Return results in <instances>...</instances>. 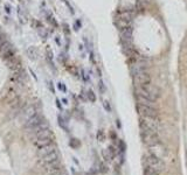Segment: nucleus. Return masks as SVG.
<instances>
[{
    "instance_id": "1",
    "label": "nucleus",
    "mask_w": 187,
    "mask_h": 175,
    "mask_svg": "<svg viewBox=\"0 0 187 175\" xmlns=\"http://www.w3.org/2000/svg\"><path fill=\"white\" fill-rule=\"evenodd\" d=\"M144 163H145V166L151 167V168L156 169L158 172H163L165 169V166H166L161 158L157 157L154 154H151V153H149L147 155L144 157Z\"/></svg>"
},
{
    "instance_id": "2",
    "label": "nucleus",
    "mask_w": 187,
    "mask_h": 175,
    "mask_svg": "<svg viewBox=\"0 0 187 175\" xmlns=\"http://www.w3.org/2000/svg\"><path fill=\"white\" fill-rule=\"evenodd\" d=\"M140 138L143 140V142L147 145L149 147L157 145L160 141L159 134L156 131H150V130H140Z\"/></svg>"
},
{
    "instance_id": "3",
    "label": "nucleus",
    "mask_w": 187,
    "mask_h": 175,
    "mask_svg": "<svg viewBox=\"0 0 187 175\" xmlns=\"http://www.w3.org/2000/svg\"><path fill=\"white\" fill-rule=\"evenodd\" d=\"M139 128H140V130H150V131H156V132H158V130H159V122H158V118H147V117H140Z\"/></svg>"
},
{
    "instance_id": "4",
    "label": "nucleus",
    "mask_w": 187,
    "mask_h": 175,
    "mask_svg": "<svg viewBox=\"0 0 187 175\" xmlns=\"http://www.w3.org/2000/svg\"><path fill=\"white\" fill-rule=\"evenodd\" d=\"M36 113H38V110H36V107H35L34 105H28V106L23 107L22 110L20 111L19 117H20V120H21V122H23V125H25V124L28 122L32 117H34Z\"/></svg>"
},
{
    "instance_id": "5",
    "label": "nucleus",
    "mask_w": 187,
    "mask_h": 175,
    "mask_svg": "<svg viewBox=\"0 0 187 175\" xmlns=\"http://www.w3.org/2000/svg\"><path fill=\"white\" fill-rule=\"evenodd\" d=\"M138 110H139L140 117H147V118H158L157 110L152 105H144L138 104Z\"/></svg>"
},
{
    "instance_id": "6",
    "label": "nucleus",
    "mask_w": 187,
    "mask_h": 175,
    "mask_svg": "<svg viewBox=\"0 0 187 175\" xmlns=\"http://www.w3.org/2000/svg\"><path fill=\"white\" fill-rule=\"evenodd\" d=\"M132 78H133V83L136 87H143V85H147V84L151 83V76L146 70L141 71L140 74H138Z\"/></svg>"
},
{
    "instance_id": "7",
    "label": "nucleus",
    "mask_w": 187,
    "mask_h": 175,
    "mask_svg": "<svg viewBox=\"0 0 187 175\" xmlns=\"http://www.w3.org/2000/svg\"><path fill=\"white\" fill-rule=\"evenodd\" d=\"M45 120V118H43V116L41 115V113H36L34 117H32L30 119H29L28 122L25 124V128L27 130V131H32L34 127H36L39 124H41V122Z\"/></svg>"
},
{
    "instance_id": "8",
    "label": "nucleus",
    "mask_w": 187,
    "mask_h": 175,
    "mask_svg": "<svg viewBox=\"0 0 187 175\" xmlns=\"http://www.w3.org/2000/svg\"><path fill=\"white\" fill-rule=\"evenodd\" d=\"M6 64H7V68L11 70L13 74L19 71V70L22 68V65H21L22 62H21V60L18 57V56H14V57L11 58V60L6 61Z\"/></svg>"
},
{
    "instance_id": "9",
    "label": "nucleus",
    "mask_w": 187,
    "mask_h": 175,
    "mask_svg": "<svg viewBox=\"0 0 187 175\" xmlns=\"http://www.w3.org/2000/svg\"><path fill=\"white\" fill-rule=\"evenodd\" d=\"M53 151H56V147H55V145H53L52 142V144H49V145L39 147V148H38V155L40 158H42L45 157V155H47V154H49V153H52Z\"/></svg>"
},
{
    "instance_id": "10",
    "label": "nucleus",
    "mask_w": 187,
    "mask_h": 175,
    "mask_svg": "<svg viewBox=\"0 0 187 175\" xmlns=\"http://www.w3.org/2000/svg\"><path fill=\"white\" fill-rule=\"evenodd\" d=\"M47 138H52V139H53V133H52V130H50V127L42 128V130L38 131V132L35 133V140L47 139Z\"/></svg>"
},
{
    "instance_id": "11",
    "label": "nucleus",
    "mask_w": 187,
    "mask_h": 175,
    "mask_svg": "<svg viewBox=\"0 0 187 175\" xmlns=\"http://www.w3.org/2000/svg\"><path fill=\"white\" fill-rule=\"evenodd\" d=\"M42 161L45 162V165H49V163H54V162H58V154L56 151H53L52 153L47 154L45 157L41 158Z\"/></svg>"
},
{
    "instance_id": "12",
    "label": "nucleus",
    "mask_w": 187,
    "mask_h": 175,
    "mask_svg": "<svg viewBox=\"0 0 187 175\" xmlns=\"http://www.w3.org/2000/svg\"><path fill=\"white\" fill-rule=\"evenodd\" d=\"M26 55H27V57H28L30 61H36L38 57H39V50H38V48L35 46H30L27 48Z\"/></svg>"
},
{
    "instance_id": "13",
    "label": "nucleus",
    "mask_w": 187,
    "mask_h": 175,
    "mask_svg": "<svg viewBox=\"0 0 187 175\" xmlns=\"http://www.w3.org/2000/svg\"><path fill=\"white\" fill-rule=\"evenodd\" d=\"M46 60H47V62H48V64L50 65V68H52L53 70H56L55 62H54V57H53V52L49 48L47 49V52H46Z\"/></svg>"
},
{
    "instance_id": "14",
    "label": "nucleus",
    "mask_w": 187,
    "mask_h": 175,
    "mask_svg": "<svg viewBox=\"0 0 187 175\" xmlns=\"http://www.w3.org/2000/svg\"><path fill=\"white\" fill-rule=\"evenodd\" d=\"M14 56H17V52H15V49L12 47V48H10L8 50H6L4 54H2V58L5 60V61H8V60H11V58H13Z\"/></svg>"
},
{
    "instance_id": "15",
    "label": "nucleus",
    "mask_w": 187,
    "mask_h": 175,
    "mask_svg": "<svg viewBox=\"0 0 187 175\" xmlns=\"http://www.w3.org/2000/svg\"><path fill=\"white\" fill-rule=\"evenodd\" d=\"M53 140L52 138H47V139H38L34 141L35 146L39 148V147H42V146H46V145H49V144H52Z\"/></svg>"
},
{
    "instance_id": "16",
    "label": "nucleus",
    "mask_w": 187,
    "mask_h": 175,
    "mask_svg": "<svg viewBox=\"0 0 187 175\" xmlns=\"http://www.w3.org/2000/svg\"><path fill=\"white\" fill-rule=\"evenodd\" d=\"M12 47H13V45H12L11 42H10L8 40H5L1 45H0V54L2 55L6 50H8L10 48H12Z\"/></svg>"
},
{
    "instance_id": "17",
    "label": "nucleus",
    "mask_w": 187,
    "mask_h": 175,
    "mask_svg": "<svg viewBox=\"0 0 187 175\" xmlns=\"http://www.w3.org/2000/svg\"><path fill=\"white\" fill-rule=\"evenodd\" d=\"M144 175H160V172H158L156 169L151 168V167H144Z\"/></svg>"
},
{
    "instance_id": "18",
    "label": "nucleus",
    "mask_w": 187,
    "mask_h": 175,
    "mask_svg": "<svg viewBox=\"0 0 187 175\" xmlns=\"http://www.w3.org/2000/svg\"><path fill=\"white\" fill-rule=\"evenodd\" d=\"M47 21L52 25L54 28H58V21L55 20V18L53 17L52 14H47Z\"/></svg>"
},
{
    "instance_id": "19",
    "label": "nucleus",
    "mask_w": 187,
    "mask_h": 175,
    "mask_svg": "<svg viewBox=\"0 0 187 175\" xmlns=\"http://www.w3.org/2000/svg\"><path fill=\"white\" fill-rule=\"evenodd\" d=\"M30 25H32V27H33L34 29H39V28H41V27H43V25L41 23V21L36 20V19H34V18H32V19H30Z\"/></svg>"
},
{
    "instance_id": "20",
    "label": "nucleus",
    "mask_w": 187,
    "mask_h": 175,
    "mask_svg": "<svg viewBox=\"0 0 187 175\" xmlns=\"http://www.w3.org/2000/svg\"><path fill=\"white\" fill-rule=\"evenodd\" d=\"M36 30H38L39 35H40L41 37L43 39V40H46L47 37H48V32H47V29L45 28V27H41V28L36 29Z\"/></svg>"
},
{
    "instance_id": "21",
    "label": "nucleus",
    "mask_w": 187,
    "mask_h": 175,
    "mask_svg": "<svg viewBox=\"0 0 187 175\" xmlns=\"http://www.w3.org/2000/svg\"><path fill=\"white\" fill-rule=\"evenodd\" d=\"M87 99L90 100V103H95L96 102V95H95L93 90H89L87 92Z\"/></svg>"
},
{
    "instance_id": "22",
    "label": "nucleus",
    "mask_w": 187,
    "mask_h": 175,
    "mask_svg": "<svg viewBox=\"0 0 187 175\" xmlns=\"http://www.w3.org/2000/svg\"><path fill=\"white\" fill-rule=\"evenodd\" d=\"M58 125L63 128V130H67V126H66V119L62 117V115H58Z\"/></svg>"
},
{
    "instance_id": "23",
    "label": "nucleus",
    "mask_w": 187,
    "mask_h": 175,
    "mask_svg": "<svg viewBox=\"0 0 187 175\" xmlns=\"http://www.w3.org/2000/svg\"><path fill=\"white\" fill-rule=\"evenodd\" d=\"M98 90H99V92L102 93H105V91H106V87H105V84L103 83V81H99L98 82Z\"/></svg>"
},
{
    "instance_id": "24",
    "label": "nucleus",
    "mask_w": 187,
    "mask_h": 175,
    "mask_svg": "<svg viewBox=\"0 0 187 175\" xmlns=\"http://www.w3.org/2000/svg\"><path fill=\"white\" fill-rule=\"evenodd\" d=\"M103 107L105 109L106 112H111V105L109 100H103Z\"/></svg>"
},
{
    "instance_id": "25",
    "label": "nucleus",
    "mask_w": 187,
    "mask_h": 175,
    "mask_svg": "<svg viewBox=\"0 0 187 175\" xmlns=\"http://www.w3.org/2000/svg\"><path fill=\"white\" fill-rule=\"evenodd\" d=\"M62 29H63L64 34L67 35V36H69V35H70V28H69V26H68L67 23H62Z\"/></svg>"
},
{
    "instance_id": "26",
    "label": "nucleus",
    "mask_w": 187,
    "mask_h": 175,
    "mask_svg": "<svg viewBox=\"0 0 187 175\" xmlns=\"http://www.w3.org/2000/svg\"><path fill=\"white\" fill-rule=\"evenodd\" d=\"M82 27V22H81V20H76L75 21V25H74V29H75L76 32L77 30H80V28Z\"/></svg>"
},
{
    "instance_id": "27",
    "label": "nucleus",
    "mask_w": 187,
    "mask_h": 175,
    "mask_svg": "<svg viewBox=\"0 0 187 175\" xmlns=\"http://www.w3.org/2000/svg\"><path fill=\"white\" fill-rule=\"evenodd\" d=\"M58 88L61 90V91H63V92H66L67 91V88H66V85H64L62 82H58Z\"/></svg>"
},
{
    "instance_id": "28",
    "label": "nucleus",
    "mask_w": 187,
    "mask_h": 175,
    "mask_svg": "<svg viewBox=\"0 0 187 175\" xmlns=\"http://www.w3.org/2000/svg\"><path fill=\"white\" fill-rule=\"evenodd\" d=\"M5 40H7V39H6L5 33H4V32L0 29V45H1V43H2V42H4Z\"/></svg>"
},
{
    "instance_id": "29",
    "label": "nucleus",
    "mask_w": 187,
    "mask_h": 175,
    "mask_svg": "<svg viewBox=\"0 0 187 175\" xmlns=\"http://www.w3.org/2000/svg\"><path fill=\"white\" fill-rule=\"evenodd\" d=\"M63 2H64V4H66V6H67V7H68V8H69L70 13H71V14H74V8H73V7H71V6H70V4H69V2H68V1H67V0H63Z\"/></svg>"
},
{
    "instance_id": "30",
    "label": "nucleus",
    "mask_w": 187,
    "mask_h": 175,
    "mask_svg": "<svg viewBox=\"0 0 187 175\" xmlns=\"http://www.w3.org/2000/svg\"><path fill=\"white\" fill-rule=\"evenodd\" d=\"M97 137H98V139L101 140V141H103V139H104V133H103V131H102V130H101V131L98 132Z\"/></svg>"
},
{
    "instance_id": "31",
    "label": "nucleus",
    "mask_w": 187,
    "mask_h": 175,
    "mask_svg": "<svg viewBox=\"0 0 187 175\" xmlns=\"http://www.w3.org/2000/svg\"><path fill=\"white\" fill-rule=\"evenodd\" d=\"M81 74H82V77H83V80H84V81H88V80H89V77H88V76H87V74H86V71H84V70H83V69L81 70Z\"/></svg>"
},
{
    "instance_id": "32",
    "label": "nucleus",
    "mask_w": 187,
    "mask_h": 175,
    "mask_svg": "<svg viewBox=\"0 0 187 175\" xmlns=\"http://www.w3.org/2000/svg\"><path fill=\"white\" fill-rule=\"evenodd\" d=\"M70 145H71V146H74V145L78 146V145H80V142H78L76 139H71V141H70Z\"/></svg>"
},
{
    "instance_id": "33",
    "label": "nucleus",
    "mask_w": 187,
    "mask_h": 175,
    "mask_svg": "<svg viewBox=\"0 0 187 175\" xmlns=\"http://www.w3.org/2000/svg\"><path fill=\"white\" fill-rule=\"evenodd\" d=\"M5 11H6V13H7V14H10V13H11V6L6 4V5H5Z\"/></svg>"
},
{
    "instance_id": "34",
    "label": "nucleus",
    "mask_w": 187,
    "mask_h": 175,
    "mask_svg": "<svg viewBox=\"0 0 187 175\" xmlns=\"http://www.w3.org/2000/svg\"><path fill=\"white\" fill-rule=\"evenodd\" d=\"M29 72H30V75L33 76V78H34L35 81H38V77H36V75H35V72L33 71V69H29Z\"/></svg>"
},
{
    "instance_id": "35",
    "label": "nucleus",
    "mask_w": 187,
    "mask_h": 175,
    "mask_svg": "<svg viewBox=\"0 0 187 175\" xmlns=\"http://www.w3.org/2000/svg\"><path fill=\"white\" fill-rule=\"evenodd\" d=\"M55 42H56V45H58V47L62 46V45H61V40H60V37H58V36H56V37H55Z\"/></svg>"
},
{
    "instance_id": "36",
    "label": "nucleus",
    "mask_w": 187,
    "mask_h": 175,
    "mask_svg": "<svg viewBox=\"0 0 187 175\" xmlns=\"http://www.w3.org/2000/svg\"><path fill=\"white\" fill-rule=\"evenodd\" d=\"M56 106H58L60 110H62V105H61V102H60L58 99H56Z\"/></svg>"
},
{
    "instance_id": "37",
    "label": "nucleus",
    "mask_w": 187,
    "mask_h": 175,
    "mask_svg": "<svg viewBox=\"0 0 187 175\" xmlns=\"http://www.w3.org/2000/svg\"><path fill=\"white\" fill-rule=\"evenodd\" d=\"M48 87L50 88V90H52V92H54V88H53V83L52 82H49V85Z\"/></svg>"
},
{
    "instance_id": "38",
    "label": "nucleus",
    "mask_w": 187,
    "mask_h": 175,
    "mask_svg": "<svg viewBox=\"0 0 187 175\" xmlns=\"http://www.w3.org/2000/svg\"><path fill=\"white\" fill-rule=\"evenodd\" d=\"M62 102H63V104H66V105L68 104V100H67V99H66V98L62 99Z\"/></svg>"
},
{
    "instance_id": "39",
    "label": "nucleus",
    "mask_w": 187,
    "mask_h": 175,
    "mask_svg": "<svg viewBox=\"0 0 187 175\" xmlns=\"http://www.w3.org/2000/svg\"><path fill=\"white\" fill-rule=\"evenodd\" d=\"M50 175H61L60 173H55V174H50Z\"/></svg>"
},
{
    "instance_id": "40",
    "label": "nucleus",
    "mask_w": 187,
    "mask_h": 175,
    "mask_svg": "<svg viewBox=\"0 0 187 175\" xmlns=\"http://www.w3.org/2000/svg\"><path fill=\"white\" fill-rule=\"evenodd\" d=\"M0 2H1V0H0Z\"/></svg>"
}]
</instances>
